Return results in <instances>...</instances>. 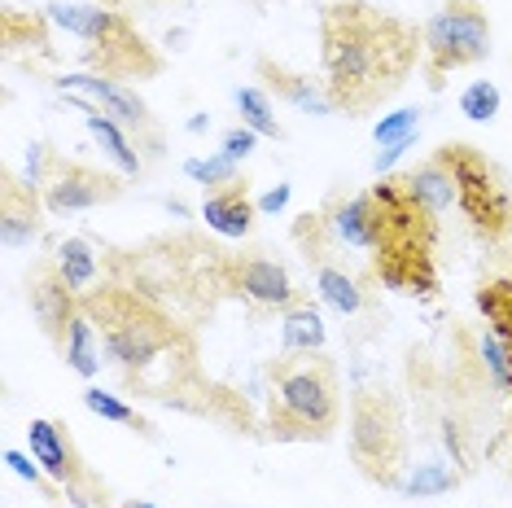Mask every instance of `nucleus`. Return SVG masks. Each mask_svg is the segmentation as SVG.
I'll return each instance as SVG.
<instances>
[{"label": "nucleus", "instance_id": "obj_1", "mask_svg": "<svg viewBox=\"0 0 512 508\" xmlns=\"http://www.w3.org/2000/svg\"><path fill=\"white\" fill-rule=\"evenodd\" d=\"M324 40V88L337 110H372L403 88L412 75L421 40L403 18L381 14L359 0L329 5L320 18Z\"/></svg>", "mask_w": 512, "mask_h": 508}, {"label": "nucleus", "instance_id": "obj_2", "mask_svg": "<svg viewBox=\"0 0 512 508\" xmlns=\"http://www.w3.org/2000/svg\"><path fill=\"white\" fill-rule=\"evenodd\" d=\"M79 307L92 316L106 355L127 373H145L158 355H167L171 346L184 342L180 329L132 290H92L79 298Z\"/></svg>", "mask_w": 512, "mask_h": 508}, {"label": "nucleus", "instance_id": "obj_3", "mask_svg": "<svg viewBox=\"0 0 512 508\" xmlns=\"http://www.w3.org/2000/svg\"><path fill=\"white\" fill-rule=\"evenodd\" d=\"M337 368L320 355H298L285 368H276L272 390V434L276 438H329L337 430Z\"/></svg>", "mask_w": 512, "mask_h": 508}, {"label": "nucleus", "instance_id": "obj_4", "mask_svg": "<svg viewBox=\"0 0 512 508\" xmlns=\"http://www.w3.org/2000/svg\"><path fill=\"white\" fill-rule=\"evenodd\" d=\"M49 22L71 36L84 40V57L97 66V75H110V79H145V75H158V57L149 53V44L141 40V31L127 22L119 9H101V5H62L53 0L49 9Z\"/></svg>", "mask_w": 512, "mask_h": 508}, {"label": "nucleus", "instance_id": "obj_5", "mask_svg": "<svg viewBox=\"0 0 512 508\" xmlns=\"http://www.w3.org/2000/svg\"><path fill=\"white\" fill-rule=\"evenodd\" d=\"M421 53L429 66V84H442V75L460 66L486 62L491 57V18L477 0H447L442 9L425 18Z\"/></svg>", "mask_w": 512, "mask_h": 508}, {"label": "nucleus", "instance_id": "obj_6", "mask_svg": "<svg viewBox=\"0 0 512 508\" xmlns=\"http://www.w3.org/2000/svg\"><path fill=\"white\" fill-rule=\"evenodd\" d=\"M351 456L381 487H403V417L399 403L381 390H359L351 403Z\"/></svg>", "mask_w": 512, "mask_h": 508}, {"label": "nucleus", "instance_id": "obj_7", "mask_svg": "<svg viewBox=\"0 0 512 508\" xmlns=\"http://www.w3.org/2000/svg\"><path fill=\"white\" fill-rule=\"evenodd\" d=\"M438 158L451 167V176H456V206L469 215V224L486 237L504 233L512 224V206H508V193H504V184H499L495 167L486 163L473 145H442Z\"/></svg>", "mask_w": 512, "mask_h": 508}, {"label": "nucleus", "instance_id": "obj_8", "mask_svg": "<svg viewBox=\"0 0 512 508\" xmlns=\"http://www.w3.org/2000/svg\"><path fill=\"white\" fill-rule=\"evenodd\" d=\"M57 88H62L66 97L84 101V110H101V114H110V119L123 123V127H136V132L149 127V106L127 84H119V79H110V75H97V71L62 75L57 79Z\"/></svg>", "mask_w": 512, "mask_h": 508}, {"label": "nucleus", "instance_id": "obj_9", "mask_svg": "<svg viewBox=\"0 0 512 508\" xmlns=\"http://www.w3.org/2000/svg\"><path fill=\"white\" fill-rule=\"evenodd\" d=\"M119 198V180L101 176L84 163H53L49 184H44V206L53 215H75V211H92L101 202Z\"/></svg>", "mask_w": 512, "mask_h": 508}, {"label": "nucleus", "instance_id": "obj_10", "mask_svg": "<svg viewBox=\"0 0 512 508\" xmlns=\"http://www.w3.org/2000/svg\"><path fill=\"white\" fill-rule=\"evenodd\" d=\"M228 276H232V290H237L241 298H250V303H259V307H281V311L294 307V281H289V272H285L276 259H263V254H246V259L232 263Z\"/></svg>", "mask_w": 512, "mask_h": 508}, {"label": "nucleus", "instance_id": "obj_11", "mask_svg": "<svg viewBox=\"0 0 512 508\" xmlns=\"http://www.w3.org/2000/svg\"><path fill=\"white\" fill-rule=\"evenodd\" d=\"M27 452L36 456L40 469L49 473L53 482H62L66 491L84 482V465H79V452H75V443L66 438V430H62L57 421L36 417V421L27 425Z\"/></svg>", "mask_w": 512, "mask_h": 508}, {"label": "nucleus", "instance_id": "obj_12", "mask_svg": "<svg viewBox=\"0 0 512 508\" xmlns=\"http://www.w3.org/2000/svg\"><path fill=\"white\" fill-rule=\"evenodd\" d=\"M377 276L399 294H434V285H438L429 246H412V241H390V246H381Z\"/></svg>", "mask_w": 512, "mask_h": 508}, {"label": "nucleus", "instance_id": "obj_13", "mask_svg": "<svg viewBox=\"0 0 512 508\" xmlns=\"http://www.w3.org/2000/svg\"><path fill=\"white\" fill-rule=\"evenodd\" d=\"M329 228L342 246H355V250L386 246V211H381V202L372 198V193H364V198H346L342 206H333Z\"/></svg>", "mask_w": 512, "mask_h": 508}, {"label": "nucleus", "instance_id": "obj_14", "mask_svg": "<svg viewBox=\"0 0 512 508\" xmlns=\"http://www.w3.org/2000/svg\"><path fill=\"white\" fill-rule=\"evenodd\" d=\"M254 215H259V206L250 202L246 180H237V184H228V189H215V193H206V198H202V219H206V228H211V233H219V237H228V241L250 237Z\"/></svg>", "mask_w": 512, "mask_h": 508}, {"label": "nucleus", "instance_id": "obj_15", "mask_svg": "<svg viewBox=\"0 0 512 508\" xmlns=\"http://www.w3.org/2000/svg\"><path fill=\"white\" fill-rule=\"evenodd\" d=\"M75 290L57 276V268H40L31 276V311H36V320L44 325V333H53L57 342H62L66 325L79 316V303H75Z\"/></svg>", "mask_w": 512, "mask_h": 508}, {"label": "nucleus", "instance_id": "obj_16", "mask_svg": "<svg viewBox=\"0 0 512 508\" xmlns=\"http://www.w3.org/2000/svg\"><path fill=\"white\" fill-rule=\"evenodd\" d=\"M403 184V193L412 198L416 206H421L425 215H447L451 206H456V176H451V167L442 163V158H425L416 171H407V176L399 180Z\"/></svg>", "mask_w": 512, "mask_h": 508}, {"label": "nucleus", "instance_id": "obj_17", "mask_svg": "<svg viewBox=\"0 0 512 508\" xmlns=\"http://www.w3.org/2000/svg\"><path fill=\"white\" fill-rule=\"evenodd\" d=\"M0 237L9 250L31 246L40 237V219H36V189L9 176L5 180V211H0Z\"/></svg>", "mask_w": 512, "mask_h": 508}, {"label": "nucleus", "instance_id": "obj_18", "mask_svg": "<svg viewBox=\"0 0 512 508\" xmlns=\"http://www.w3.org/2000/svg\"><path fill=\"white\" fill-rule=\"evenodd\" d=\"M259 71L267 75V84L281 92V97H285L294 110L316 114V119H329V114H337L333 97H329V88L311 84L307 75H294V71H285V66H272V62H259Z\"/></svg>", "mask_w": 512, "mask_h": 508}, {"label": "nucleus", "instance_id": "obj_19", "mask_svg": "<svg viewBox=\"0 0 512 508\" xmlns=\"http://www.w3.org/2000/svg\"><path fill=\"white\" fill-rule=\"evenodd\" d=\"M101 333H97V325H92V316L84 307H79V316L66 325V333H62V360H66V368L71 373H79V377H97L101 373Z\"/></svg>", "mask_w": 512, "mask_h": 508}, {"label": "nucleus", "instance_id": "obj_20", "mask_svg": "<svg viewBox=\"0 0 512 508\" xmlns=\"http://www.w3.org/2000/svg\"><path fill=\"white\" fill-rule=\"evenodd\" d=\"M324 338H329V329H324L320 307L294 303V307L285 311V320H281V346H285V355H320L324 351Z\"/></svg>", "mask_w": 512, "mask_h": 508}, {"label": "nucleus", "instance_id": "obj_21", "mask_svg": "<svg viewBox=\"0 0 512 508\" xmlns=\"http://www.w3.org/2000/svg\"><path fill=\"white\" fill-rule=\"evenodd\" d=\"M84 123H88L92 141L101 145V154H106L123 176H141V154H136L132 141H127L123 123H114L110 114H101V110H84Z\"/></svg>", "mask_w": 512, "mask_h": 508}, {"label": "nucleus", "instance_id": "obj_22", "mask_svg": "<svg viewBox=\"0 0 512 508\" xmlns=\"http://www.w3.org/2000/svg\"><path fill=\"white\" fill-rule=\"evenodd\" d=\"M53 268L79 298L92 294V281H97V254H92V246L84 237H66L53 254Z\"/></svg>", "mask_w": 512, "mask_h": 508}, {"label": "nucleus", "instance_id": "obj_23", "mask_svg": "<svg viewBox=\"0 0 512 508\" xmlns=\"http://www.w3.org/2000/svg\"><path fill=\"white\" fill-rule=\"evenodd\" d=\"M316 290H320V303L333 307L337 316H359V311H364V290H359L355 276L346 268L320 263L316 268Z\"/></svg>", "mask_w": 512, "mask_h": 508}, {"label": "nucleus", "instance_id": "obj_24", "mask_svg": "<svg viewBox=\"0 0 512 508\" xmlns=\"http://www.w3.org/2000/svg\"><path fill=\"white\" fill-rule=\"evenodd\" d=\"M460 482V469L456 465H442V460H425V465L412 469V478L403 482V495H412V500H425V495H447L456 491Z\"/></svg>", "mask_w": 512, "mask_h": 508}, {"label": "nucleus", "instance_id": "obj_25", "mask_svg": "<svg viewBox=\"0 0 512 508\" xmlns=\"http://www.w3.org/2000/svg\"><path fill=\"white\" fill-rule=\"evenodd\" d=\"M477 360H482L486 377H491L504 395H512V342H504L495 329H482V338H477Z\"/></svg>", "mask_w": 512, "mask_h": 508}, {"label": "nucleus", "instance_id": "obj_26", "mask_svg": "<svg viewBox=\"0 0 512 508\" xmlns=\"http://www.w3.org/2000/svg\"><path fill=\"white\" fill-rule=\"evenodd\" d=\"M232 101H237L241 123L246 127H254L259 136H281V123H276V110H272V101H267L263 88H237Z\"/></svg>", "mask_w": 512, "mask_h": 508}, {"label": "nucleus", "instance_id": "obj_27", "mask_svg": "<svg viewBox=\"0 0 512 508\" xmlns=\"http://www.w3.org/2000/svg\"><path fill=\"white\" fill-rule=\"evenodd\" d=\"M499 106H504V92H499L491 79H473V84L460 92V114L473 123H491Z\"/></svg>", "mask_w": 512, "mask_h": 508}, {"label": "nucleus", "instance_id": "obj_28", "mask_svg": "<svg viewBox=\"0 0 512 508\" xmlns=\"http://www.w3.org/2000/svg\"><path fill=\"white\" fill-rule=\"evenodd\" d=\"M184 176H189L193 184H202V189H228V184H237L241 176H237V163L232 158H224V154H211V158H189L184 163Z\"/></svg>", "mask_w": 512, "mask_h": 508}, {"label": "nucleus", "instance_id": "obj_29", "mask_svg": "<svg viewBox=\"0 0 512 508\" xmlns=\"http://www.w3.org/2000/svg\"><path fill=\"white\" fill-rule=\"evenodd\" d=\"M416 132H421V110L403 106V110H394V114H381L377 127H372V141H377V145L416 141Z\"/></svg>", "mask_w": 512, "mask_h": 508}, {"label": "nucleus", "instance_id": "obj_30", "mask_svg": "<svg viewBox=\"0 0 512 508\" xmlns=\"http://www.w3.org/2000/svg\"><path fill=\"white\" fill-rule=\"evenodd\" d=\"M84 408L92 412V417L114 421V425H141V417H136V408H127V403H123L119 395H106L101 386H88V390H84Z\"/></svg>", "mask_w": 512, "mask_h": 508}, {"label": "nucleus", "instance_id": "obj_31", "mask_svg": "<svg viewBox=\"0 0 512 508\" xmlns=\"http://www.w3.org/2000/svg\"><path fill=\"white\" fill-rule=\"evenodd\" d=\"M254 145H259V132L246 127V123H237V127H228L224 132V149H219V154L232 158V163H246V158L254 154Z\"/></svg>", "mask_w": 512, "mask_h": 508}, {"label": "nucleus", "instance_id": "obj_32", "mask_svg": "<svg viewBox=\"0 0 512 508\" xmlns=\"http://www.w3.org/2000/svg\"><path fill=\"white\" fill-rule=\"evenodd\" d=\"M5 465L14 469L18 478H27L31 487H44V478H49V473L40 469V460L31 456V452H18V447H9V452H5Z\"/></svg>", "mask_w": 512, "mask_h": 508}, {"label": "nucleus", "instance_id": "obj_33", "mask_svg": "<svg viewBox=\"0 0 512 508\" xmlns=\"http://www.w3.org/2000/svg\"><path fill=\"white\" fill-rule=\"evenodd\" d=\"M412 145H416V141H394V145H381V149H377V158H372V171H377V176H386V171H394V163H399V158H403Z\"/></svg>", "mask_w": 512, "mask_h": 508}, {"label": "nucleus", "instance_id": "obj_34", "mask_svg": "<svg viewBox=\"0 0 512 508\" xmlns=\"http://www.w3.org/2000/svg\"><path fill=\"white\" fill-rule=\"evenodd\" d=\"M289 198H294V189H289V184H276V189H267L254 206H259V215H281L289 206Z\"/></svg>", "mask_w": 512, "mask_h": 508}, {"label": "nucleus", "instance_id": "obj_35", "mask_svg": "<svg viewBox=\"0 0 512 508\" xmlns=\"http://www.w3.org/2000/svg\"><path fill=\"white\" fill-rule=\"evenodd\" d=\"M184 127H189V132H193V136H202V132H206V127H211V114H206V110H202V114H193V119H189V123H184Z\"/></svg>", "mask_w": 512, "mask_h": 508}, {"label": "nucleus", "instance_id": "obj_36", "mask_svg": "<svg viewBox=\"0 0 512 508\" xmlns=\"http://www.w3.org/2000/svg\"><path fill=\"white\" fill-rule=\"evenodd\" d=\"M71 508H97V504H92V500H88V495L79 491V487H71Z\"/></svg>", "mask_w": 512, "mask_h": 508}, {"label": "nucleus", "instance_id": "obj_37", "mask_svg": "<svg viewBox=\"0 0 512 508\" xmlns=\"http://www.w3.org/2000/svg\"><path fill=\"white\" fill-rule=\"evenodd\" d=\"M123 508H158L154 500H123Z\"/></svg>", "mask_w": 512, "mask_h": 508}]
</instances>
